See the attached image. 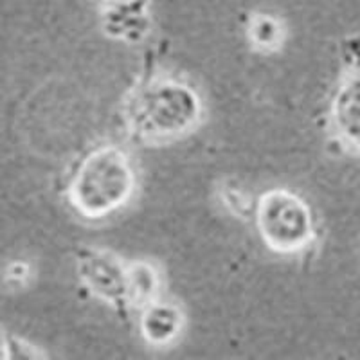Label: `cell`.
Returning a JSON list of instances; mask_svg holds the SVG:
<instances>
[{
  "instance_id": "7a4b0ae2",
  "label": "cell",
  "mask_w": 360,
  "mask_h": 360,
  "mask_svg": "<svg viewBox=\"0 0 360 360\" xmlns=\"http://www.w3.org/2000/svg\"><path fill=\"white\" fill-rule=\"evenodd\" d=\"M262 227L265 238L278 249H297L308 238V211L294 197L276 193L263 202Z\"/></svg>"
},
{
  "instance_id": "3957f363",
  "label": "cell",
  "mask_w": 360,
  "mask_h": 360,
  "mask_svg": "<svg viewBox=\"0 0 360 360\" xmlns=\"http://www.w3.org/2000/svg\"><path fill=\"white\" fill-rule=\"evenodd\" d=\"M150 105L144 110V115L152 119L155 131H176L184 124L191 123L195 115V105L197 101L186 90L179 89H162L146 99Z\"/></svg>"
},
{
  "instance_id": "6da1fadb",
  "label": "cell",
  "mask_w": 360,
  "mask_h": 360,
  "mask_svg": "<svg viewBox=\"0 0 360 360\" xmlns=\"http://www.w3.org/2000/svg\"><path fill=\"white\" fill-rule=\"evenodd\" d=\"M130 189L131 172L124 155L101 150L83 164L74 186V200L86 214H105L121 204Z\"/></svg>"
}]
</instances>
